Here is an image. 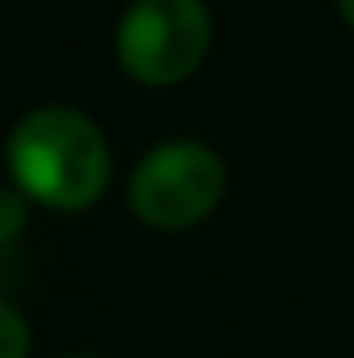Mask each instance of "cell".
Listing matches in <instances>:
<instances>
[{
	"label": "cell",
	"mask_w": 354,
	"mask_h": 358,
	"mask_svg": "<svg viewBox=\"0 0 354 358\" xmlns=\"http://www.w3.org/2000/svg\"><path fill=\"white\" fill-rule=\"evenodd\" d=\"M9 177L18 195L55 213H82L109 186V141L82 109L36 105L9 127Z\"/></svg>",
	"instance_id": "cell-1"
},
{
	"label": "cell",
	"mask_w": 354,
	"mask_h": 358,
	"mask_svg": "<svg viewBox=\"0 0 354 358\" xmlns=\"http://www.w3.org/2000/svg\"><path fill=\"white\" fill-rule=\"evenodd\" d=\"M227 191V164L209 141L169 136L136 159L127 177V209L150 231L200 227Z\"/></svg>",
	"instance_id": "cell-2"
},
{
	"label": "cell",
	"mask_w": 354,
	"mask_h": 358,
	"mask_svg": "<svg viewBox=\"0 0 354 358\" xmlns=\"http://www.w3.org/2000/svg\"><path fill=\"white\" fill-rule=\"evenodd\" d=\"M213 18L200 0H141L118 18V69L141 87H177L204 64Z\"/></svg>",
	"instance_id": "cell-3"
},
{
	"label": "cell",
	"mask_w": 354,
	"mask_h": 358,
	"mask_svg": "<svg viewBox=\"0 0 354 358\" xmlns=\"http://www.w3.org/2000/svg\"><path fill=\"white\" fill-rule=\"evenodd\" d=\"M32 354V327L9 299H0V358H27Z\"/></svg>",
	"instance_id": "cell-4"
},
{
	"label": "cell",
	"mask_w": 354,
	"mask_h": 358,
	"mask_svg": "<svg viewBox=\"0 0 354 358\" xmlns=\"http://www.w3.org/2000/svg\"><path fill=\"white\" fill-rule=\"evenodd\" d=\"M341 18H346V27L354 32V0H346V5H341Z\"/></svg>",
	"instance_id": "cell-5"
},
{
	"label": "cell",
	"mask_w": 354,
	"mask_h": 358,
	"mask_svg": "<svg viewBox=\"0 0 354 358\" xmlns=\"http://www.w3.org/2000/svg\"><path fill=\"white\" fill-rule=\"evenodd\" d=\"M59 358H100V354H59Z\"/></svg>",
	"instance_id": "cell-6"
}]
</instances>
